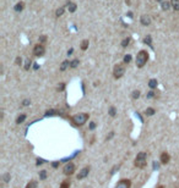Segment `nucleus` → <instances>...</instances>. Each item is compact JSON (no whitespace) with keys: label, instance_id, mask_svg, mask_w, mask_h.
I'll use <instances>...</instances> for the list:
<instances>
[{"label":"nucleus","instance_id":"1","mask_svg":"<svg viewBox=\"0 0 179 188\" xmlns=\"http://www.w3.org/2000/svg\"><path fill=\"white\" fill-rule=\"evenodd\" d=\"M88 119H90V114H87V113H78V114H76V115H74L71 117V121H72V123L75 126L81 127V126H83L88 121Z\"/></svg>","mask_w":179,"mask_h":188},{"label":"nucleus","instance_id":"2","mask_svg":"<svg viewBox=\"0 0 179 188\" xmlns=\"http://www.w3.org/2000/svg\"><path fill=\"white\" fill-rule=\"evenodd\" d=\"M134 165H135V167H137L140 170L145 169L147 165V153H145V151L137 153V155L134 160Z\"/></svg>","mask_w":179,"mask_h":188},{"label":"nucleus","instance_id":"3","mask_svg":"<svg viewBox=\"0 0 179 188\" xmlns=\"http://www.w3.org/2000/svg\"><path fill=\"white\" fill-rule=\"evenodd\" d=\"M147 61H148V53L146 50H140L137 53V55H136V61H135L136 62V66L139 68H142L146 65Z\"/></svg>","mask_w":179,"mask_h":188},{"label":"nucleus","instance_id":"4","mask_svg":"<svg viewBox=\"0 0 179 188\" xmlns=\"http://www.w3.org/2000/svg\"><path fill=\"white\" fill-rule=\"evenodd\" d=\"M125 73V66L123 64H117L114 66V70H113V76L114 78H120L123 77Z\"/></svg>","mask_w":179,"mask_h":188},{"label":"nucleus","instance_id":"5","mask_svg":"<svg viewBox=\"0 0 179 188\" xmlns=\"http://www.w3.org/2000/svg\"><path fill=\"white\" fill-rule=\"evenodd\" d=\"M74 172H75V165H74V162H67V164L64 165L63 173L65 176H71V175H74Z\"/></svg>","mask_w":179,"mask_h":188},{"label":"nucleus","instance_id":"6","mask_svg":"<svg viewBox=\"0 0 179 188\" xmlns=\"http://www.w3.org/2000/svg\"><path fill=\"white\" fill-rule=\"evenodd\" d=\"M44 53H45V49H44V47L41 43L34 45V48H33V55L34 56H43Z\"/></svg>","mask_w":179,"mask_h":188},{"label":"nucleus","instance_id":"7","mask_svg":"<svg viewBox=\"0 0 179 188\" xmlns=\"http://www.w3.org/2000/svg\"><path fill=\"white\" fill-rule=\"evenodd\" d=\"M130 187H131V181L128 178H123L115 184L114 188H130Z\"/></svg>","mask_w":179,"mask_h":188},{"label":"nucleus","instance_id":"8","mask_svg":"<svg viewBox=\"0 0 179 188\" xmlns=\"http://www.w3.org/2000/svg\"><path fill=\"white\" fill-rule=\"evenodd\" d=\"M159 161H161V164H163V165L168 164V162L170 161V155H169L167 151H162V153H161V156H159Z\"/></svg>","mask_w":179,"mask_h":188},{"label":"nucleus","instance_id":"9","mask_svg":"<svg viewBox=\"0 0 179 188\" xmlns=\"http://www.w3.org/2000/svg\"><path fill=\"white\" fill-rule=\"evenodd\" d=\"M88 173H90V167L86 166V167H83V169L78 172V175H77V179H83V178H86V177L88 176Z\"/></svg>","mask_w":179,"mask_h":188},{"label":"nucleus","instance_id":"10","mask_svg":"<svg viewBox=\"0 0 179 188\" xmlns=\"http://www.w3.org/2000/svg\"><path fill=\"white\" fill-rule=\"evenodd\" d=\"M140 22L142 26H150L151 25V17L148 15H142L140 17Z\"/></svg>","mask_w":179,"mask_h":188},{"label":"nucleus","instance_id":"11","mask_svg":"<svg viewBox=\"0 0 179 188\" xmlns=\"http://www.w3.org/2000/svg\"><path fill=\"white\" fill-rule=\"evenodd\" d=\"M37 186H38V182H37L36 179H31V181L26 184L25 188H37Z\"/></svg>","mask_w":179,"mask_h":188},{"label":"nucleus","instance_id":"12","mask_svg":"<svg viewBox=\"0 0 179 188\" xmlns=\"http://www.w3.org/2000/svg\"><path fill=\"white\" fill-rule=\"evenodd\" d=\"M157 84H158V82H157V79H156V78H152V79H150V81H148V87H150L151 89L157 88Z\"/></svg>","mask_w":179,"mask_h":188},{"label":"nucleus","instance_id":"13","mask_svg":"<svg viewBox=\"0 0 179 188\" xmlns=\"http://www.w3.org/2000/svg\"><path fill=\"white\" fill-rule=\"evenodd\" d=\"M70 186H71V181H70L69 178H66V179H64V181L61 182L60 188H70Z\"/></svg>","mask_w":179,"mask_h":188},{"label":"nucleus","instance_id":"14","mask_svg":"<svg viewBox=\"0 0 179 188\" xmlns=\"http://www.w3.org/2000/svg\"><path fill=\"white\" fill-rule=\"evenodd\" d=\"M161 6H162V10H169V8L172 6V4H170V1H162L161 3Z\"/></svg>","mask_w":179,"mask_h":188},{"label":"nucleus","instance_id":"15","mask_svg":"<svg viewBox=\"0 0 179 188\" xmlns=\"http://www.w3.org/2000/svg\"><path fill=\"white\" fill-rule=\"evenodd\" d=\"M23 8H25V4L22 3V1H20V3H17L16 5H15V11H17V12H20V11H22L23 10Z\"/></svg>","mask_w":179,"mask_h":188},{"label":"nucleus","instance_id":"16","mask_svg":"<svg viewBox=\"0 0 179 188\" xmlns=\"http://www.w3.org/2000/svg\"><path fill=\"white\" fill-rule=\"evenodd\" d=\"M26 117H27V115H26V114H21V115H20V116L16 119V123H17V125L22 123V122L26 120Z\"/></svg>","mask_w":179,"mask_h":188},{"label":"nucleus","instance_id":"17","mask_svg":"<svg viewBox=\"0 0 179 188\" xmlns=\"http://www.w3.org/2000/svg\"><path fill=\"white\" fill-rule=\"evenodd\" d=\"M156 114V110L153 109V108H147L146 110H145V115H147V116H152V115H155Z\"/></svg>","mask_w":179,"mask_h":188},{"label":"nucleus","instance_id":"18","mask_svg":"<svg viewBox=\"0 0 179 188\" xmlns=\"http://www.w3.org/2000/svg\"><path fill=\"white\" fill-rule=\"evenodd\" d=\"M170 4L174 10H179V0H170Z\"/></svg>","mask_w":179,"mask_h":188},{"label":"nucleus","instance_id":"19","mask_svg":"<svg viewBox=\"0 0 179 188\" xmlns=\"http://www.w3.org/2000/svg\"><path fill=\"white\" fill-rule=\"evenodd\" d=\"M88 45H90L88 39H85V40H82V42H81V49H82V50H86V49L88 48Z\"/></svg>","mask_w":179,"mask_h":188},{"label":"nucleus","instance_id":"20","mask_svg":"<svg viewBox=\"0 0 179 188\" xmlns=\"http://www.w3.org/2000/svg\"><path fill=\"white\" fill-rule=\"evenodd\" d=\"M67 9H69L70 12H75V11H76V4H74V3H69V4H67Z\"/></svg>","mask_w":179,"mask_h":188},{"label":"nucleus","instance_id":"21","mask_svg":"<svg viewBox=\"0 0 179 188\" xmlns=\"http://www.w3.org/2000/svg\"><path fill=\"white\" fill-rule=\"evenodd\" d=\"M69 65H70V62H69L67 60L63 61V64H61V66H60V71H65V70L69 67Z\"/></svg>","mask_w":179,"mask_h":188},{"label":"nucleus","instance_id":"22","mask_svg":"<svg viewBox=\"0 0 179 188\" xmlns=\"http://www.w3.org/2000/svg\"><path fill=\"white\" fill-rule=\"evenodd\" d=\"M108 114H109V116L114 117V116L117 115V109H115L114 106H111V108H109V111H108Z\"/></svg>","mask_w":179,"mask_h":188},{"label":"nucleus","instance_id":"23","mask_svg":"<svg viewBox=\"0 0 179 188\" xmlns=\"http://www.w3.org/2000/svg\"><path fill=\"white\" fill-rule=\"evenodd\" d=\"M78 64H80V61H78L77 59H74V60L70 62V67L75 68V67H77V66H78Z\"/></svg>","mask_w":179,"mask_h":188},{"label":"nucleus","instance_id":"24","mask_svg":"<svg viewBox=\"0 0 179 188\" xmlns=\"http://www.w3.org/2000/svg\"><path fill=\"white\" fill-rule=\"evenodd\" d=\"M140 94H141L140 90H134V92H133L131 98H133V99H139V98H140Z\"/></svg>","mask_w":179,"mask_h":188},{"label":"nucleus","instance_id":"25","mask_svg":"<svg viewBox=\"0 0 179 188\" xmlns=\"http://www.w3.org/2000/svg\"><path fill=\"white\" fill-rule=\"evenodd\" d=\"M129 43H130V38H125V39L122 40V47L123 48H126L129 45Z\"/></svg>","mask_w":179,"mask_h":188},{"label":"nucleus","instance_id":"26","mask_svg":"<svg viewBox=\"0 0 179 188\" xmlns=\"http://www.w3.org/2000/svg\"><path fill=\"white\" fill-rule=\"evenodd\" d=\"M131 59H133V57H131V55H130V54H126V55L124 56V60H123V62H124V64H129V62L131 61Z\"/></svg>","mask_w":179,"mask_h":188},{"label":"nucleus","instance_id":"27","mask_svg":"<svg viewBox=\"0 0 179 188\" xmlns=\"http://www.w3.org/2000/svg\"><path fill=\"white\" fill-rule=\"evenodd\" d=\"M64 14V8L61 6V8H59L56 11H55V15H56V17H59V16H61Z\"/></svg>","mask_w":179,"mask_h":188},{"label":"nucleus","instance_id":"28","mask_svg":"<svg viewBox=\"0 0 179 188\" xmlns=\"http://www.w3.org/2000/svg\"><path fill=\"white\" fill-rule=\"evenodd\" d=\"M39 178H41V179H45V178H47V171H45V170H42V171L39 172Z\"/></svg>","mask_w":179,"mask_h":188},{"label":"nucleus","instance_id":"29","mask_svg":"<svg viewBox=\"0 0 179 188\" xmlns=\"http://www.w3.org/2000/svg\"><path fill=\"white\" fill-rule=\"evenodd\" d=\"M30 67H31V60H30V59H27V60H26V62H25V70L27 71V70H30Z\"/></svg>","mask_w":179,"mask_h":188},{"label":"nucleus","instance_id":"30","mask_svg":"<svg viewBox=\"0 0 179 188\" xmlns=\"http://www.w3.org/2000/svg\"><path fill=\"white\" fill-rule=\"evenodd\" d=\"M155 97V92L153 90H151V92H148L147 94H146V98L147 99H151V98H153Z\"/></svg>","mask_w":179,"mask_h":188},{"label":"nucleus","instance_id":"31","mask_svg":"<svg viewBox=\"0 0 179 188\" xmlns=\"http://www.w3.org/2000/svg\"><path fill=\"white\" fill-rule=\"evenodd\" d=\"M144 43H145V44H148V45H151V36H147V37L144 39Z\"/></svg>","mask_w":179,"mask_h":188},{"label":"nucleus","instance_id":"32","mask_svg":"<svg viewBox=\"0 0 179 188\" xmlns=\"http://www.w3.org/2000/svg\"><path fill=\"white\" fill-rule=\"evenodd\" d=\"M88 128L91 130V131H93V130L96 128V122H93V121H92V122H90V127H88Z\"/></svg>","mask_w":179,"mask_h":188},{"label":"nucleus","instance_id":"33","mask_svg":"<svg viewBox=\"0 0 179 188\" xmlns=\"http://www.w3.org/2000/svg\"><path fill=\"white\" fill-rule=\"evenodd\" d=\"M30 104H31V100H30V99H25V100L22 102V105H23V106H28Z\"/></svg>","mask_w":179,"mask_h":188},{"label":"nucleus","instance_id":"34","mask_svg":"<svg viewBox=\"0 0 179 188\" xmlns=\"http://www.w3.org/2000/svg\"><path fill=\"white\" fill-rule=\"evenodd\" d=\"M53 115H55V111L54 110H48L45 113V116H53Z\"/></svg>","mask_w":179,"mask_h":188},{"label":"nucleus","instance_id":"35","mask_svg":"<svg viewBox=\"0 0 179 188\" xmlns=\"http://www.w3.org/2000/svg\"><path fill=\"white\" fill-rule=\"evenodd\" d=\"M21 62H22V59H21L20 56H17L16 60H15V64H16V65H21Z\"/></svg>","mask_w":179,"mask_h":188},{"label":"nucleus","instance_id":"36","mask_svg":"<svg viewBox=\"0 0 179 188\" xmlns=\"http://www.w3.org/2000/svg\"><path fill=\"white\" fill-rule=\"evenodd\" d=\"M3 178H4V182H9V179H10V175H9V173H5Z\"/></svg>","mask_w":179,"mask_h":188},{"label":"nucleus","instance_id":"37","mask_svg":"<svg viewBox=\"0 0 179 188\" xmlns=\"http://www.w3.org/2000/svg\"><path fill=\"white\" fill-rule=\"evenodd\" d=\"M44 162V160L43 159H37V166H39V165H42Z\"/></svg>","mask_w":179,"mask_h":188},{"label":"nucleus","instance_id":"38","mask_svg":"<svg viewBox=\"0 0 179 188\" xmlns=\"http://www.w3.org/2000/svg\"><path fill=\"white\" fill-rule=\"evenodd\" d=\"M45 39H47V37H45V36H42V37L39 38V42H41V43H42V42H45Z\"/></svg>","mask_w":179,"mask_h":188},{"label":"nucleus","instance_id":"39","mask_svg":"<svg viewBox=\"0 0 179 188\" xmlns=\"http://www.w3.org/2000/svg\"><path fill=\"white\" fill-rule=\"evenodd\" d=\"M64 87H65V84H64V83H61V85L58 88V90H63V89H64Z\"/></svg>","mask_w":179,"mask_h":188},{"label":"nucleus","instance_id":"40","mask_svg":"<svg viewBox=\"0 0 179 188\" xmlns=\"http://www.w3.org/2000/svg\"><path fill=\"white\" fill-rule=\"evenodd\" d=\"M58 165H59L58 161H54V162H53V167H58Z\"/></svg>","mask_w":179,"mask_h":188},{"label":"nucleus","instance_id":"41","mask_svg":"<svg viewBox=\"0 0 179 188\" xmlns=\"http://www.w3.org/2000/svg\"><path fill=\"white\" fill-rule=\"evenodd\" d=\"M72 51H74L72 49H69V50H67V55H71V54H72Z\"/></svg>","mask_w":179,"mask_h":188},{"label":"nucleus","instance_id":"42","mask_svg":"<svg viewBox=\"0 0 179 188\" xmlns=\"http://www.w3.org/2000/svg\"><path fill=\"white\" fill-rule=\"evenodd\" d=\"M128 16H129L130 19H133V14H131V12H128Z\"/></svg>","mask_w":179,"mask_h":188},{"label":"nucleus","instance_id":"43","mask_svg":"<svg viewBox=\"0 0 179 188\" xmlns=\"http://www.w3.org/2000/svg\"><path fill=\"white\" fill-rule=\"evenodd\" d=\"M156 188H164V186H157Z\"/></svg>","mask_w":179,"mask_h":188}]
</instances>
